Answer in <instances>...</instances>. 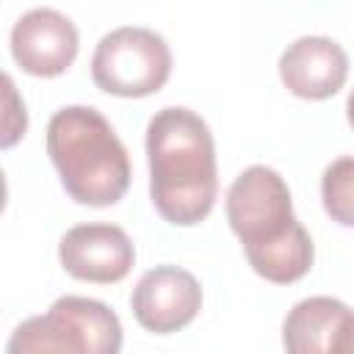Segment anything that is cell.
<instances>
[{
	"instance_id": "obj_6",
	"label": "cell",
	"mask_w": 354,
	"mask_h": 354,
	"mask_svg": "<svg viewBox=\"0 0 354 354\" xmlns=\"http://www.w3.org/2000/svg\"><path fill=\"white\" fill-rule=\"evenodd\" d=\"M202 307L199 279L180 266H155L144 271L130 293L136 321L155 335L185 329Z\"/></svg>"
},
{
	"instance_id": "obj_8",
	"label": "cell",
	"mask_w": 354,
	"mask_h": 354,
	"mask_svg": "<svg viewBox=\"0 0 354 354\" xmlns=\"http://www.w3.org/2000/svg\"><path fill=\"white\" fill-rule=\"evenodd\" d=\"M75 22L55 8H30L11 28V55L33 77H58L77 58Z\"/></svg>"
},
{
	"instance_id": "obj_7",
	"label": "cell",
	"mask_w": 354,
	"mask_h": 354,
	"mask_svg": "<svg viewBox=\"0 0 354 354\" xmlns=\"http://www.w3.org/2000/svg\"><path fill=\"white\" fill-rule=\"evenodd\" d=\"M58 260L64 271L80 282L113 285L130 274L136 246L116 224H77L61 235Z\"/></svg>"
},
{
	"instance_id": "obj_4",
	"label": "cell",
	"mask_w": 354,
	"mask_h": 354,
	"mask_svg": "<svg viewBox=\"0 0 354 354\" xmlns=\"http://www.w3.org/2000/svg\"><path fill=\"white\" fill-rule=\"evenodd\" d=\"M122 348L119 315L86 296H61L44 315L22 321L6 346L8 354L33 351H75V354H116Z\"/></svg>"
},
{
	"instance_id": "obj_13",
	"label": "cell",
	"mask_w": 354,
	"mask_h": 354,
	"mask_svg": "<svg viewBox=\"0 0 354 354\" xmlns=\"http://www.w3.org/2000/svg\"><path fill=\"white\" fill-rule=\"evenodd\" d=\"M346 351H354V313L351 310L343 318L337 337H335V346H332V354H346Z\"/></svg>"
},
{
	"instance_id": "obj_12",
	"label": "cell",
	"mask_w": 354,
	"mask_h": 354,
	"mask_svg": "<svg viewBox=\"0 0 354 354\" xmlns=\"http://www.w3.org/2000/svg\"><path fill=\"white\" fill-rule=\"evenodd\" d=\"M6 102H8V113H6V122H3V147H14L22 136H25V127H28V116H25V105L17 100V91H14V80L6 75Z\"/></svg>"
},
{
	"instance_id": "obj_2",
	"label": "cell",
	"mask_w": 354,
	"mask_h": 354,
	"mask_svg": "<svg viewBox=\"0 0 354 354\" xmlns=\"http://www.w3.org/2000/svg\"><path fill=\"white\" fill-rule=\"evenodd\" d=\"M224 207L254 274L290 285L310 271L313 238L293 216L290 188L279 171L260 163L243 169L232 180Z\"/></svg>"
},
{
	"instance_id": "obj_5",
	"label": "cell",
	"mask_w": 354,
	"mask_h": 354,
	"mask_svg": "<svg viewBox=\"0 0 354 354\" xmlns=\"http://www.w3.org/2000/svg\"><path fill=\"white\" fill-rule=\"evenodd\" d=\"M171 75V50L149 28L124 25L105 33L91 55V80L113 97H149Z\"/></svg>"
},
{
	"instance_id": "obj_14",
	"label": "cell",
	"mask_w": 354,
	"mask_h": 354,
	"mask_svg": "<svg viewBox=\"0 0 354 354\" xmlns=\"http://www.w3.org/2000/svg\"><path fill=\"white\" fill-rule=\"evenodd\" d=\"M346 116H348V124L354 127V88H351V94L346 100Z\"/></svg>"
},
{
	"instance_id": "obj_10",
	"label": "cell",
	"mask_w": 354,
	"mask_h": 354,
	"mask_svg": "<svg viewBox=\"0 0 354 354\" xmlns=\"http://www.w3.org/2000/svg\"><path fill=\"white\" fill-rule=\"evenodd\" d=\"M348 307L332 296H310L293 304L282 324V346L290 354H332Z\"/></svg>"
},
{
	"instance_id": "obj_11",
	"label": "cell",
	"mask_w": 354,
	"mask_h": 354,
	"mask_svg": "<svg viewBox=\"0 0 354 354\" xmlns=\"http://www.w3.org/2000/svg\"><path fill=\"white\" fill-rule=\"evenodd\" d=\"M324 210L340 227H354V155L332 160L321 174Z\"/></svg>"
},
{
	"instance_id": "obj_9",
	"label": "cell",
	"mask_w": 354,
	"mask_h": 354,
	"mask_svg": "<svg viewBox=\"0 0 354 354\" xmlns=\"http://www.w3.org/2000/svg\"><path fill=\"white\" fill-rule=\"evenodd\" d=\"M279 77L301 100H329L348 77V55L329 36H299L279 55Z\"/></svg>"
},
{
	"instance_id": "obj_3",
	"label": "cell",
	"mask_w": 354,
	"mask_h": 354,
	"mask_svg": "<svg viewBox=\"0 0 354 354\" xmlns=\"http://www.w3.org/2000/svg\"><path fill=\"white\" fill-rule=\"evenodd\" d=\"M64 191L77 205L108 207L130 188V158L111 122L91 105L55 111L44 133Z\"/></svg>"
},
{
	"instance_id": "obj_1",
	"label": "cell",
	"mask_w": 354,
	"mask_h": 354,
	"mask_svg": "<svg viewBox=\"0 0 354 354\" xmlns=\"http://www.w3.org/2000/svg\"><path fill=\"white\" fill-rule=\"evenodd\" d=\"M149 196L174 227L205 221L218 196L216 144L207 122L183 105L160 108L147 124Z\"/></svg>"
}]
</instances>
